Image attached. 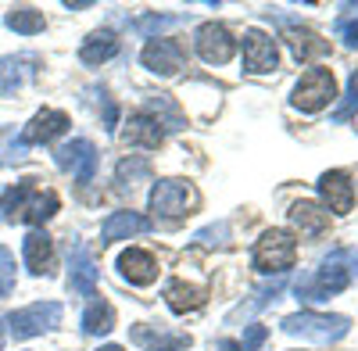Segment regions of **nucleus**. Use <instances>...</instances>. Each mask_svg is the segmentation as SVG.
Instances as JSON below:
<instances>
[{"label":"nucleus","instance_id":"5701e85b","mask_svg":"<svg viewBox=\"0 0 358 351\" xmlns=\"http://www.w3.org/2000/svg\"><path fill=\"white\" fill-rule=\"evenodd\" d=\"M287 215H290L294 229H301L305 237H319V233L330 229V212H326L322 204H315V201H297Z\"/></svg>","mask_w":358,"mask_h":351},{"label":"nucleus","instance_id":"6ab92c4d","mask_svg":"<svg viewBox=\"0 0 358 351\" xmlns=\"http://www.w3.org/2000/svg\"><path fill=\"white\" fill-rule=\"evenodd\" d=\"M118 273H122L133 287H147V283H155L158 280V262L151 251H143V248H129L118 255Z\"/></svg>","mask_w":358,"mask_h":351},{"label":"nucleus","instance_id":"1a4fd4ad","mask_svg":"<svg viewBox=\"0 0 358 351\" xmlns=\"http://www.w3.org/2000/svg\"><path fill=\"white\" fill-rule=\"evenodd\" d=\"M194 43H197L201 62H208V65H226L229 57L236 54V40H233V33H229L222 22H204L197 29Z\"/></svg>","mask_w":358,"mask_h":351},{"label":"nucleus","instance_id":"9b49d317","mask_svg":"<svg viewBox=\"0 0 358 351\" xmlns=\"http://www.w3.org/2000/svg\"><path fill=\"white\" fill-rule=\"evenodd\" d=\"M244 69L255 72V76H265V72L280 69L276 40L268 33H262V29H248V33H244Z\"/></svg>","mask_w":358,"mask_h":351},{"label":"nucleus","instance_id":"7ed1b4c3","mask_svg":"<svg viewBox=\"0 0 358 351\" xmlns=\"http://www.w3.org/2000/svg\"><path fill=\"white\" fill-rule=\"evenodd\" d=\"M283 334L301 337V341H315V344H337L341 337H348L351 319L348 315H330V312H294L283 319Z\"/></svg>","mask_w":358,"mask_h":351},{"label":"nucleus","instance_id":"2eb2a0df","mask_svg":"<svg viewBox=\"0 0 358 351\" xmlns=\"http://www.w3.org/2000/svg\"><path fill=\"white\" fill-rule=\"evenodd\" d=\"M140 62H143L147 72H155V76H176L179 69H183L187 54H183V47H179L176 40L162 36V40H151V43L143 47Z\"/></svg>","mask_w":358,"mask_h":351},{"label":"nucleus","instance_id":"f8f14e48","mask_svg":"<svg viewBox=\"0 0 358 351\" xmlns=\"http://www.w3.org/2000/svg\"><path fill=\"white\" fill-rule=\"evenodd\" d=\"M69 290L79 298H97V262L90 255V248L83 241L72 244V258H69Z\"/></svg>","mask_w":358,"mask_h":351},{"label":"nucleus","instance_id":"c756f323","mask_svg":"<svg viewBox=\"0 0 358 351\" xmlns=\"http://www.w3.org/2000/svg\"><path fill=\"white\" fill-rule=\"evenodd\" d=\"M355 111H358V72L351 76L348 94H344V101H341V104H337V111H334V122H337V126H344L348 119H355Z\"/></svg>","mask_w":358,"mask_h":351},{"label":"nucleus","instance_id":"f03ea898","mask_svg":"<svg viewBox=\"0 0 358 351\" xmlns=\"http://www.w3.org/2000/svg\"><path fill=\"white\" fill-rule=\"evenodd\" d=\"M62 208V197L54 190H47L40 180H22L11 190H4L0 197V212L8 222H29V226H43L47 219L57 215Z\"/></svg>","mask_w":358,"mask_h":351},{"label":"nucleus","instance_id":"f704fd0d","mask_svg":"<svg viewBox=\"0 0 358 351\" xmlns=\"http://www.w3.org/2000/svg\"><path fill=\"white\" fill-rule=\"evenodd\" d=\"M101 111H104V126L115 129V126H118V104H115L108 94H101Z\"/></svg>","mask_w":358,"mask_h":351},{"label":"nucleus","instance_id":"423d86ee","mask_svg":"<svg viewBox=\"0 0 358 351\" xmlns=\"http://www.w3.org/2000/svg\"><path fill=\"white\" fill-rule=\"evenodd\" d=\"M62 315H65V308L57 301H36V305H25V308L11 312L8 330H11L15 341H33V337H40L54 327H62Z\"/></svg>","mask_w":358,"mask_h":351},{"label":"nucleus","instance_id":"2f4dec72","mask_svg":"<svg viewBox=\"0 0 358 351\" xmlns=\"http://www.w3.org/2000/svg\"><path fill=\"white\" fill-rule=\"evenodd\" d=\"M197 244H204V248H219V244H226L229 241V222H215V226H204L197 237H194Z\"/></svg>","mask_w":358,"mask_h":351},{"label":"nucleus","instance_id":"f3484780","mask_svg":"<svg viewBox=\"0 0 358 351\" xmlns=\"http://www.w3.org/2000/svg\"><path fill=\"white\" fill-rule=\"evenodd\" d=\"M315 187H319V197L326 201V208L334 215H348L355 208V187L348 180V172H322Z\"/></svg>","mask_w":358,"mask_h":351},{"label":"nucleus","instance_id":"a878e982","mask_svg":"<svg viewBox=\"0 0 358 351\" xmlns=\"http://www.w3.org/2000/svg\"><path fill=\"white\" fill-rule=\"evenodd\" d=\"M115 330V308L104 301V298H94L86 305V312H83V334H90V337H104V334H111Z\"/></svg>","mask_w":358,"mask_h":351},{"label":"nucleus","instance_id":"20e7f679","mask_svg":"<svg viewBox=\"0 0 358 351\" xmlns=\"http://www.w3.org/2000/svg\"><path fill=\"white\" fill-rule=\"evenodd\" d=\"M255 269L258 273H290V266L297 262V241H294V233L287 229H265L258 244H255Z\"/></svg>","mask_w":358,"mask_h":351},{"label":"nucleus","instance_id":"473e14b6","mask_svg":"<svg viewBox=\"0 0 358 351\" xmlns=\"http://www.w3.org/2000/svg\"><path fill=\"white\" fill-rule=\"evenodd\" d=\"M348 11H355V8H348ZM355 15H358V11H355ZM337 33L344 36L348 47H358V18H341V22H337Z\"/></svg>","mask_w":358,"mask_h":351},{"label":"nucleus","instance_id":"6e6552de","mask_svg":"<svg viewBox=\"0 0 358 351\" xmlns=\"http://www.w3.org/2000/svg\"><path fill=\"white\" fill-rule=\"evenodd\" d=\"M54 162L57 169H65L76 176V183H94V176H97V148L90 143L86 136H76L69 143H62V148L54 151Z\"/></svg>","mask_w":358,"mask_h":351},{"label":"nucleus","instance_id":"ddd939ff","mask_svg":"<svg viewBox=\"0 0 358 351\" xmlns=\"http://www.w3.org/2000/svg\"><path fill=\"white\" fill-rule=\"evenodd\" d=\"M40 54H8L0 57V97H15L40 72Z\"/></svg>","mask_w":358,"mask_h":351},{"label":"nucleus","instance_id":"0eeeda50","mask_svg":"<svg viewBox=\"0 0 358 351\" xmlns=\"http://www.w3.org/2000/svg\"><path fill=\"white\" fill-rule=\"evenodd\" d=\"M334 97H337V79H334V72H330V69H308L301 79H297L290 101H294V108L315 115V111H322L326 104H330Z\"/></svg>","mask_w":358,"mask_h":351},{"label":"nucleus","instance_id":"72a5a7b5","mask_svg":"<svg viewBox=\"0 0 358 351\" xmlns=\"http://www.w3.org/2000/svg\"><path fill=\"white\" fill-rule=\"evenodd\" d=\"M265 337H268L265 327H248V334H244V341H241V351H258V348L265 344Z\"/></svg>","mask_w":358,"mask_h":351},{"label":"nucleus","instance_id":"b1692460","mask_svg":"<svg viewBox=\"0 0 358 351\" xmlns=\"http://www.w3.org/2000/svg\"><path fill=\"white\" fill-rule=\"evenodd\" d=\"M118 54V40H115V33H90L86 40H83V47H79V62L83 65H104V62H111V57Z\"/></svg>","mask_w":358,"mask_h":351},{"label":"nucleus","instance_id":"e433bc0d","mask_svg":"<svg viewBox=\"0 0 358 351\" xmlns=\"http://www.w3.org/2000/svg\"><path fill=\"white\" fill-rule=\"evenodd\" d=\"M215 351H241V341H219Z\"/></svg>","mask_w":358,"mask_h":351},{"label":"nucleus","instance_id":"cd10ccee","mask_svg":"<svg viewBox=\"0 0 358 351\" xmlns=\"http://www.w3.org/2000/svg\"><path fill=\"white\" fill-rule=\"evenodd\" d=\"M176 25H183V15H158V11H147L133 22V33L136 36H151V40H162L165 33H172Z\"/></svg>","mask_w":358,"mask_h":351},{"label":"nucleus","instance_id":"dca6fc26","mask_svg":"<svg viewBox=\"0 0 358 351\" xmlns=\"http://www.w3.org/2000/svg\"><path fill=\"white\" fill-rule=\"evenodd\" d=\"M129 341L143 351H187L194 341L190 334H172L165 327H151V323H136L129 327Z\"/></svg>","mask_w":358,"mask_h":351},{"label":"nucleus","instance_id":"4be33fe9","mask_svg":"<svg viewBox=\"0 0 358 351\" xmlns=\"http://www.w3.org/2000/svg\"><path fill=\"white\" fill-rule=\"evenodd\" d=\"M122 140L133 143V148H162V143H165V129L158 126V119H151L147 111H140V115H133V119L126 122Z\"/></svg>","mask_w":358,"mask_h":351},{"label":"nucleus","instance_id":"f257e3e1","mask_svg":"<svg viewBox=\"0 0 358 351\" xmlns=\"http://www.w3.org/2000/svg\"><path fill=\"white\" fill-rule=\"evenodd\" d=\"M355 280H358V248H337L319 262V269L294 283V294L301 301H326L348 290Z\"/></svg>","mask_w":358,"mask_h":351},{"label":"nucleus","instance_id":"4c0bfd02","mask_svg":"<svg viewBox=\"0 0 358 351\" xmlns=\"http://www.w3.org/2000/svg\"><path fill=\"white\" fill-rule=\"evenodd\" d=\"M97 351H126L122 344H104V348H97Z\"/></svg>","mask_w":358,"mask_h":351},{"label":"nucleus","instance_id":"a211bd4d","mask_svg":"<svg viewBox=\"0 0 358 351\" xmlns=\"http://www.w3.org/2000/svg\"><path fill=\"white\" fill-rule=\"evenodd\" d=\"M22 258L33 276H54V241L43 229H29L22 241Z\"/></svg>","mask_w":358,"mask_h":351},{"label":"nucleus","instance_id":"c9c22d12","mask_svg":"<svg viewBox=\"0 0 358 351\" xmlns=\"http://www.w3.org/2000/svg\"><path fill=\"white\" fill-rule=\"evenodd\" d=\"M69 11H83V8H94V0H65Z\"/></svg>","mask_w":358,"mask_h":351},{"label":"nucleus","instance_id":"412c9836","mask_svg":"<svg viewBox=\"0 0 358 351\" xmlns=\"http://www.w3.org/2000/svg\"><path fill=\"white\" fill-rule=\"evenodd\" d=\"M204 301H208V290L197 287V283H187V280H169V283H165V305H169L176 315L197 312Z\"/></svg>","mask_w":358,"mask_h":351},{"label":"nucleus","instance_id":"c85d7f7f","mask_svg":"<svg viewBox=\"0 0 358 351\" xmlns=\"http://www.w3.org/2000/svg\"><path fill=\"white\" fill-rule=\"evenodd\" d=\"M147 176H151V162H147V158L129 155V158L118 162V183H122V187H133V183L147 180Z\"/></svg>","mask_w":358,"mask_h":351},{"label":"nucleus","instance_id":"7c9ffc66","mask_svg":"<svg viewBox=\"0 0 358 351\" xmlns=\"http://www.w3.org/2000/svg\"><path fill=\"white\" fill-rule=\"evenodd\" d=\"M15 290V255L0 248V298H8Z\"/></svg>","mask_w":358,"mask_h":351},{"label":"nucleus","instance_id":"9d476101","mask_svg":"<svg viewBox=\"0 0 358 351\" xmlns=\"http://www.w3.org/2000/svg\"><path fill=\"white\" fill-rule=\"evenodd\" d=\"M65 129H69V115L57 111V108H43V111H36L33 119H29V126H22L18 143L22 148H40V143L57 140Z\"/></svg>","mask_w":358,"mask_h":351},{"label":"nucleus","instance_id":"bb28decb","mask_svg":"<svg viewBox=\"0 0 358 351\" xmlns=\"http://www.w3.org/2000/svg\"><path fill=\"white\" fill-rule=\"evenodd\" d=\"M4 25L11 29V33H18V36H36V33H43V29H47V18H43V11L22 4V8H11L4 15Z\"/></svg>","mask_w":358,"mask_h":351},{"label":"nucleus","instance_id":"aec40b11","mask_svg":"<svg viewBox=\"0 0 358 351\" xmlns=\"http://www.w3.org/2000/svg\"><path fill=\"white\" fill-rule=\"evenodd\" d=\"M147 229H151V219H143L140 212H111L101 226V244L129 241V237H140Z\"/></svg>","mask_w":358,"mask_h":351},{"label":"nucleus","instance_id":"4468645a","mask_svg":"<svg viewBox=\"0 0 358 351\" xmlns=\"http://www.w3.org/2000/svg\"><path fill=\"white\" fill-rule=\"evenodd\" d=\"M283 43L290 47V54L301 65L322 62V57L330 54V40H322L319 33H312V29H305V25H294V22L283 25Z\"/></svg>","mask_w":358,"mask_h":351},{"label":"nucleus","instance_id":"393cba45","mask_svg":"<svg viewBox=\"0 0 358 351\" xmlns=\"http://www.w3.org/2000/svg\"><path fill=\"white\" fill-rule=\"evenodd\" d=\"M147 115H151V119H158V126L169 133H176V129H183L187 126V119H183V111H179V104L169 97V94H151L147 97Z\"/></svg>","mask_w":358,"mask_h":351},{"label":"nucleus","instance_id":"39448f33","mask_svg":"<svg viewBox=\"0 0 358 351\" xmlns=\"http://www.w3.org/2000/svg\"><path fill=\"white\" fill-rule=\"evenodd\" d=\"M151 212L162 222H179L183 215H190V208L197 204V190L187 180H158L151 190Z\"/></svg>","mask_w":358,"mask_h":351}]
</instances>
